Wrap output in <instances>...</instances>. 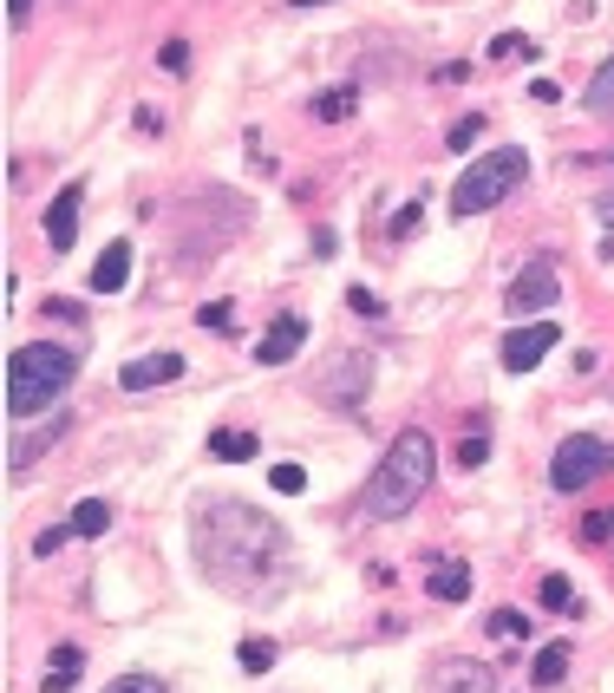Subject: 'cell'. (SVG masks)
I'll list each match as a JSON object with an SVG mask.
<instances>
[{"instance_id":"obj_36","label":"cell","mask_w":614,"mask_h":693,"mask_svg":"<svg viewBox=\"0 0 614 693\" xmlns=\"http://www.w3.org/2000/svg\"><path fill=\"white\" fill-rule=\"evenodd\" d=\"M530 99H537V105H555V99H562V85H555V79H530Z\"/></svg>"},{"instance_id":"obj_22","label":"cell","mask_w":614,"mask_h":693,"mask_svg":"<svg viewBox=\"0 0 614 693\" xmlns=\"http://www.w3.org/2000/svg\"><path fill=\"white\" fill-rule=\"evenodd\" d=\"M589 550H602V544H614V504L608 510H595V517H582V530H575Z\"/></svg>"},{"instance_id":"obj_23","label":"cell","mask_w":614,"mask_h":693,"mask_svg":"<svg viewBox=\"0 0 614 693\" xmlns=\"http://www.w3.org/2000/svg\"><path fill=\"white\" fill-rule=\"evenodd\" d=\"M197 328H204V334H229V328H236V308H229V301H204V308H197Z\"/></svg>"},{"instance_id":"obj_11","label":"cell","mask_w":614,"mask_h":693,"mask_svg":"<svg viewBox=\"0 0 614 693\" xmlns=\"http://www.w3.org/2000/svg\"><path fill=\"white\" fill-rule=\"evenodd\" d=\"M301 341H308V321H301V314H281L269 334L256 341V360H262V366H288V360L301 353Z\"/></svg>"},{"instance_id":"obj_8","label":"cell","mask_w":614,"mask_h":693,"mask_svg":"<svg viewBox=\"0 0 614 693\" xmlns=\"http://www.w3.org/2000/svg\"><path fill=\"white\" fill-rule=\"evenodd\" d=\"M184 380V353H144V360H125L118 366V386L125 393H150V386H170Z\"/></svg>"},{"instance_id":"obj_28","label":"cell","mask_w":614,"mask_h":693,"mask_svg":"<svg viewBox=\"0 0 614 693\" xmlns=\"http://www.w3.org/2000/svg\"><path fill=\"white\" fill-rule=\"evenodd\" d=\"M269 485L281 490V497H301V490H308V472H301V465H274Z\"/></svg>"},{"instance_id":"obj_6","label":"cell","mask_w":614,"mask_h":693,"mask_svg":"<svg viewBox=\"0 0 614 693\" xmlns=\"http://www.w3.org/2000/svg\"><path fill=\"white\" fill-rule=\"evenodd\" d=\"M555 341H562V328L555 321H530V328H510L503 334V373H530V366H543L549 353H555Z\"/></svg>"},{"instance_id":"obj_19","label":"cell","mask_w":614,"mask_h":693,"mask_svg":"<svg viewBox=\"0 0 614 693\" xmlns=\"http://www.w3.org/2000/svg\"><path fill=\"white\" fill-rule=\"evenodd\" d=\"M537 602H543V609H562V616H575V609H582L569 576H543V582H537Z\"/></svg>"},{"instance_id":"obj_9","label":"cell","mask_w":614,"mask_h":693,"mask_svg":"<svg viewBox=\"0 0 614 693\" xmlns=\"http://www.w3.org/2000/svg\"><path fill=\"white\" fill-rule=\"evenodd\" d=\"M79 209H85V184H66L53 209H46V249H60L66 256L72 242H79Z\"/></svg>"},{"instance_id":"obj_14","label":"cell","mask_w":614,"mask_h":693,"mask_svg":"<svg viewBox=\"0 0 614 693\" xmlns=\"http://www.w3.org/2000/svg\"><path fill=\"white\" fill-rule=\"evenodd\" d=\"M431 596L438 602H465L471 596V569L465 562H431Z\"/></svg>"},{"instance_id":"obj_25","label":"cell","mask_w":614,"mask_h":693,"mask_svg":"<svg viewBox=\"0 0 614 693\" xmlns=\"http://www.w3.org/2000/svg\"><path fill=\"white\" fill-rule=\"evenodd\" d=\"M274 668V641H242V674H269Z\"/></svg>"},{"instance_id":"obj_2","label":"cell","mask_w":614,"mask_h":693,"mask_svg":"<svg viewBox=\"0 0 614 693\" xmlns=\"http://www.w3.org/2000/svg\"><path fill=\"white\" fill-rule=\"evenodd\" d=\"M438 478V452H431V432H399L393 445H386V458L373 465V478H366V510L373 517H406L412 504L425 497V485Z\"/></svg>"},{"instance_id":"obj_35","label":"cell","mask_w":614,"mask_h":693,"mask_svg":"<svg viewBox=\"0 0 614 693\" xmlns=\"http://www.w3.org/2000/svg\"><path fill=\"white\" fill-rule=\"evenodd\" d=\"M418 223H425V209H418V204H406V209H399V216H393V236H412Z\"/></svg>"},{"instance_id":"obj_18","label":"cell","mask_w":614,"mask_h":693,"mask_svg":"<svg viewBox=\"0 0 614 693\" xmlns=\"http://www.w3.org/2000/svg\"><path fill=\"white\" fill-rule=\"evenodd\" d=\"M562 674H569V648H562V641H549L543 654L530 661V681H537V687H555Z\"/></svg>"},{"instance_id":"obj_30","label":"cell","mask_w":614,"mask_h":693,"mask_svg":"<svg viewBox=\"0 0 614 693\" xmlns=\"http://www.w3.org/2000/svg\"><path fill=\"white\" fill-rule=\"evenodd\" d=\"M157 66L170 72V79H184V72H190V46H184V40H164V53H157Z\"/></svg>"},{"instance_id":"obj_34","label":"cell","mask_w":614,"mask_h":693,"mask_svg":"<svg viewBox=\"0 0 614 693\" xmlns=\"http://www.w3.org/2000/svg\"><path fill=\"white\" fill-rule=\"evenodd\" d=\"M66 537H72V524H60V530H40V537H33V556H53Z\"/></svg>"},{"instance_id":"obj_5","label":"cell","mask_w":614,"mask_h":693,"mask_svg":"<svg viewBox=\"0 0 614 693\" xmlns=\"http://www.w3.org/2000/svg\"><path fill=\"white\" fill-rule=\"evenodd\" d=\"M608 472H614V438H595V432H569L555 445V458H549V485L562 497H575L582 485H595Z\"/></svg>"},{"instance_id":"obj_37","label":"cell","mask_w":614,"mask_h":693,"mask_svg":"<svg viewBox=\"0 0 614 693\" xmlns=\"http://www.w3.org/2000/svg\"><path fill=\"white\" fill-rule=\"evenodd\" d=\"M27 20H33V0H7V27H13V33H20V27H27Z\"/></svg>"},{"instance_id":"obj_7","label":"cell","mask_w":614,"mask_h":693,"mask_svg":"<svg viewBox=\"0 0 614 693\" xmlns=\"http://www.w3.org/2000/svg\"><path fill=\"white\" fill-rule=\"evenodd\" d=\"M555 294H562V276H555L549 262H530L523 276L510 281V294H503V308H510V314H537V321H543L549 308H555Z\"/></svg>"},{"instance_id":"obj_26","label":"cell","mask_w":614,"mask_h":693,"mask_svg":"<svg viewBox=\"0 0 614 693\" xmlns=\"http://www.w3.org/2000/svg\"><path fill=\"white\" fill-rule=\"evenodd\" d=\"M483 458H490V432H471V438H458V465H465V472H478Z\"/></svg>"},{"instance_id":"obj_15","label":"cell","mask_w":614,"mask_h":693,"mask_svg":"<svg viewBox=\"0 0 614 693\" xmlns=\"http://www.w3.org/2000/svg\"><path fill=\"white\" fill-rule=\"evenodd\" d=\"M353 112H360V85H334V92L314 99V118H321V125H346Z\"/></svg>"},{"instance_id":"obj_3","label":"cell","mask_w":614,"mask_h":693,"mask_svg":"<svg viewBox=\"0 0 614 693\" xmlns=\"http://www.w3.org/2000/svg\"><path fill=\"white\" fill-rule=\"evenodd\" d=\"M72 373H79V353L72 346H53V341L13 346V360H7V413L13 418L46 413L72 386Z\"/></svg>"},{"instance_id":"obj_10","label":"cell","mask_w":614,"mask_h":693,"mask_svg":"<svg viewBox=\"0 0 614 693\" xmlns=\"http://www.w3.org/2000/svg\"><path fill=\"white\" fill-rule=\"evenodd\" d=\"M366 373H373V353H341V360L327 366V400L360 406V400H366Z\"/></svg>"},{"instance_id":"obj_39","label":"cell","mask_w":614,"mask_h":693,"mask_svg":"<svg viewBox=\"0 0 614 693\" xmlns=\"http://www.w3.org/2000/svg\"><path fill=\"white\" fill-rule=\"evenodd\" d=\"M595 223H608V229H614V190H602V197H595Z\"/></svg>"},{"instance_id":"obj_38","label":"cell","mask_w":614,"mask_h":693,"mask_svg":"<svg viewBox=\"0 0 614 693\" xmlns=\"http://www.w3.org/2000/svg\"><path fill=\"white\" fill-rule=\"evenodd\" d=\"M72 681H79V674H60V668H46V681H40V693H72Z\"/></svg>"},{"instance_id":"obj_20","label":"cell","mask_w":614,"mask_h":693,"mask_svg":"<svg viewBox=\"0 0 614 693\" xmlns=\"http://www.w3.org/2000/svg\"><path fill=\"white\" fill-rule=\"evenodd\" d=\"M60 432H72V418H53V425H40V432H33V438H27L20 452H13V472H20V465H33V458H40V452H46V445H53Z\"/></svg>"},{"instance_id":"obj_33","label":"cell","mask_w":614,"mask_h":693,"mask_svg":"<svg viewBox=\"0 0 614 693\" xmlns=\"http://www.w3.org/2000/svg\"><path fill=\"white\" fill-rule=\"evenodd\" d=\"M346 308H353V314H366V321H379V314H386L373 288H353V294H346Z\"/></svg>"},{"instance_id":"obj_29","label":"cell","mask_w":614,"mask_h":693,"mask_svg":"<svg viewBox=\"0 0 614 693\" xmlns=\"http://www.w3.org/2000/svg\"><path fill=\"white\" fill-rule=\"evenodd\" d=\"M478 138H483V118H478V112H471V118H458V125L445 132V144H451V151H471Z\"/></svg>"},{"instance_id":"obj_4","label":"cell","mask_w":614,"mask_h":693,"mask_svg":"<svg viewBox=\"0 0 614 693\" xmlns=\"http://www.w3.org/2000/svg\"><path fill=\"white\" fill-rule=\"evenodd\" d=\"M530 177V151L523 144H497L490 157H478L465 177H458V190H451V216H483V209H497L517 184Z\"/></svg>"},{"instance_id":"obj_16","label":"cell","mask_w":614,"mask_h":693,"mask_svg":"<svg viewBox=\"0 0 614 693\" xmlns=\"http://www.w3.org/2000/svg\"><path fill=\"white\" fill-rule=\"evenodd\" d=\"M209 458H222V465H249V458H256V432H229V425H222V432L209 438Z\"/></svg>"},{"instance_id":"obj_27","label":"cell","mask_w":614,"mask_h":693,"mask_svg":"<svg viewBox=\"0 0 614 693\" xmlns=\"http://www.w3.org/2000/svg\"><path fill=\"white\" fill-rule=\"evenodd\" d=\"M530 53H537V46H530L523 33H497V40H490V60H530Z\"/></svg>"},{"instance_id":"obj_13","label":"cell","mask_w":614,"mask_h":693,"mask_svg":"<svg viewBox=\"0 0 614 693\" xmlns=\"http://www.w3.org/2000/svg\"><path fill=\"white\" fill-rule=\"evenodd\" d=\"M125 281H132V242L118 236V242H105V256L92 269V294H118Z\"/></svg>"},{"instance_id":"obj_12","label":"cell","mask_w":614,"mask_h":693,"mask_svg":"<svg viewBox=\"0 0 614 693\" xmlns=\"http://www.w3.org/2000/svg\"><path fill=\"white\" fill-rule=\"evenodd\" d=\"M431 693H497V681H490V668H483V661H438Z\"/></svg>"},{"instance_id":"obj_32","label":"cell","mask_w":614,"mask_h":693,"mask_svg":"<svg viewBox=\"0 0 614 693\" xmlns=\"http://www.w3.org/2000/svg\"><path fill=\"white\" fill-rule=\"evenodd\" d=\"M46 668H60V674H79V668H85V654H79L72 641H60V648L46 654Z\"/></svg>"},{"instance_id":"obj_40","label":"cell","mask_w":614,"mask_h":693,"mask_svg":"<svg viewBox=\"0 0 614 693\" xmlns=\"http://www.w3.org/2000/svg\"><path fill=\"white\" fill-rule=\"evenodd\" d=\"M288 7H321V0H288Z\"/></svg>"},{"instance_id":"obj_31","label":"cell","mask_w":614,"mask_h":693,"mask_svg":"<svg viewBox=\"0 0 614 693\" xmlns=\"http://www.w3.org/2000/svg\"><path fill=\"white\" fill-rule=\"evenodd\" d=\"M105 693H170V687H164V681H150V674H118Z\"/></svg>"},{"instance_id":"obj_24","label":"cell","mask_w":614,"mask_h":693,"mask_svg":"<svg viewBox=\"0 0 614 693\" xmlns=\"http://www.w3.org/2000/svg\"><path fill=\"white\" fill-rule=\"evenodd\" d=\"M490 634H497V641H523V634H530V622H523L517 609H490Z\"/></svg>"},{"instance_id":"obj_21","label":"cell","mask_w":614,"mask_h":693,"mask_svg":"<svg viewBox=\"0 0 614 693\" xmlns=\"http://www.w3.org/2000/svg\"><path fill=\"white\" fill-rule=\"evenodd\" d=\"M582 105H589V112H614V60H608V66H595L589 92H582Z\"/></svg>"},{"instance_id":"obj_17","label":"cell","mask_w":614,"mask_h":693,"mask_svg":"<svg viewBox=\"0 0 614 693\" xmlns=\"http://www.w3.org/2000/svg\"><path fill=\"white\" fill-rule=\"evenodd\" d=\"M105 530H112V504H105V497L72 504V537H105Z\"/></svg>"},{"instance_id":"obj_1","label":"cell","mask_w":614,"mask_h":693,"mask_svg":"<svg viewBox=\"0 0 614 693\" xmlns=\"http://www.w3.org/2000/svg\"><path fill=\"white\" fill-rule=\"evenodd\" d=\"M190 537H197V562L216 589L242 596V602H269L274 589L294 576V550L288 530L269 510L242 504V497H204L190 510Z\"/></svg>"}]
</instances>
